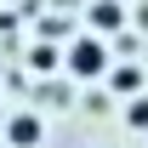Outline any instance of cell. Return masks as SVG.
Returning a JSON list of instances; mask_svg holds the SVG:
<instances>
[{
	"mask_svg": "<svg viewBox=\"0 0 148 148\" xmlns=\"http://www.w3.org/2000/svg\"><path fill=\"white\" fill-rule=\"evenodd\" d=\"M86 23L103 29V34H114V29L125 23V6H120V0H91V6H86Z\"/></svg>",
	"mask_w": 148,
	"mask_h": 148,
	"instance_id": "277c9868",
	"label": "cell"
},
{
	"mask_svg": "<svg viewBox=\"0 0 148 148\" xmlns=\"http://www.w3.org/2000/svg\"><path fill=\"white\" fill-rule=\"evenodd\" d=\"M0 137H6V148H40L46 143V120L40 114H6V125H0Z\"/></svg>",
	"mask_w": 148,
	"mask_h": 148,
	"instance_id": "7a4b0ae2",
	"label": "cell"
},
{
	"mask_svg": "<svg viewBox=\"0 0 148 148\" xmlns=\"http://www.w3.org/2000/svg\"><path fill=\"white\" fill-rule=\"evenodd\" d=\"M125 125L131 131H148V91L143 97H125Z\"/></svg>",
	"mask_w": 148,
	"mask_h": 148,
	"instance_id": "8992f818",
	"label": "cell"
},
{
	"mask_svg": "<svg viewBox=\"0 0 148 148\" xmlns=\"http://www.w3.org/2000/svg\"><path fill=\"white\" fill-rule=\"evenodd\" d=\"M0 125H6V114H0Z\"/></svg>",
	"mask_w": 148,
	"mask_h": 148,
	"instance_id": "9c48e42d",
	"label": "cell"
},
{
	"mask_svg": "<svg viewBox=\"0 0 148 148\" xmlns=\"http://www.w3.org/2000/svg\"><path fill=\"white\" fill-rule=\"evenodd\" d=\"M57 63H63V51H57L51 40H40L34 51H29V69H40V74H51V69H57Z\"/></svg>",
	"mask_w": 148,
	"mask_h": 148,
	"instance_id": "5b68a950",
	"label": "cell"
},
{
	"mask_svg": "<svg viewBox=\"0 0 148 148\" xmlns=\"http://www.w3.org/2000/svg\"><path fill=\"white\" fill-rule=\"evenodd\" d=\"M108 91H120V97H143L148 91V74H143V63H108Z\"/></svg>",
	"mask_w": 148,
	"mask_h": 148,
	"instance_id": "3957f363",
	"label": "cell"
},
{
	"mask_svg": "<svg viewBox=\"0 0 148 148\" xmlns=\"http://www.w3.org/2000/svg\"><path fill=\"white\" fill-rule=\"evenodd\" d=\"M51 6H74V0H51Z\"/></svg>",
	"mask_w": 148,
	"mask_h": 148,
	"instance_id": "ba28073f",
	"label": "cell"
},
{
	"mask_svg": "<svg viewBox=\"0 0 148 148\" xmlns=\"http://www.w3.org/2000/svg\"><path fill=\"white\" fill-rule=\"evenodd\" d=\"M63 69H69L74 80H103V74H108V46H103V34H74L69 51H63Z\"/></svg>",
	"mask_w": 148,
	"mask_h": 148,
	"instance_id": "6da1fadb",
	"label": "cell"
},
{
	"mask_svg": "<svg viewBox=\"0 0 148 148\" xmlns=\"http://www.w3.org/2000/svg\"><path fill=\"white\" fill-rule=\"evenodd\" d=\"M63 29H69L63 17H46V23H40V34H46V40H63Z\"/></svg>",
	"mask_w": 148,
	"mask_h": 148,
	"instance_id": "52a82bcc",
	"label": "cell"
}]
</instances>
